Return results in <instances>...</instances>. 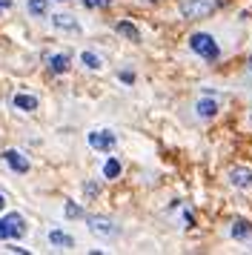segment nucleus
Segmentation results:
<instances>
[{
  "label": "nucleus",
  "mask_w": 252,
  "mask_h": 255,
  "mask_svg": "<svg viewBox=\"0 0 252 255\" xmlns=\"http://www.w3.org/2000/svg\"><path fill=\"white\" fill-rule=\"evenodd\" d=\"M189 49H192L195 55H201L204 60H218L221 58V49H218L215 37L206 35V32H195V35L189 37Z\"/></svg>",
  "instance_id": "f257e3e1"
},
{
  "label": "nucleus",
  "mask_w": 252,
  "mask_h": 255,
  "mask_svg": "<svg viewBox=\"0 0 252 255\" xmlns=\"http://www.w3.org/2000/svg\"><path fill=\"white\" fill-rule=\"evenodd\" d=\"M26 235V221L23 215L11 212V215H3L0 218V241H11V238H23Z\"/></svg>",
  "instance_id": "f03ea898"
},
{
  "label": "nucleus",
  "mask_w": 252,
  "mask_h": 255,
  "mask_svg": "<svg viewBox=\"0 0 252 255\" xmlns=\"http://www.w3.org/2000/svg\"><path fill=\"white\" fill-rule=\"evenodd\" d=\"M221 0H183L181 3V14L183 17H206L218 9Z\"/></svg>",
  "instance_id": "7ed1b4c3"
},
{
  "label": "nucleus",
  "mask_w": 252,
  "mask_h": 255,
  "mask_svg": "<svg viewBox=\"0 0 252 255\" xmlns=\"http://www.w3.org/2000/svg\"><path fill=\"white\" fill-rule=\"evenodd\" d=\"M115 143H118V138H115V132H109V129H95V132H89V146L98 152H109L115 149Z\"/></svg>",
  "instance_id": "20e7f679"
},
{
  "label": "nucleus",
  "mask_w": 252,
  "mask_h": 255,
  "mask_svg": "<svg viewBox=\"0 0 252 255\" xmlns=\"http://www.w3.org/2000/svg\"><path fill=\"white\" fill-rule=\"evenodd\" d=\"M89 221V230L95 232V235H101V238H112V235H118V227H115L109 218H98V215H92Z\"/></svg>",
  "instance_id": "39448f33"
},
{
  "label": "nucleus",
  "mask_w": 252,
  "mask_h": 255,
  "mask_svg": "<svg viewBox=\"0 0 252 255\" xmlns=\"http://www.w3.org/2000/svg\"><path fill=\"white\" fill-rule=\"evenodd\" d=\"M229 184L238 189H252V169L247 166H232L229 169Z\"/></svg>",
  "instance_id": "423d86ee"
},
{
  "label": "nucleus",
  "mask_w": 252,
  "mask_h": 255,
  "mask_svg": "<svg viewBox=\"0 0 252 255\" xmlns=\"http://www.w3.org/2000/svg\"><path fill=\"white\" fill-rule=\"evenodd\" d=\"M3 161L9 163L14 172H29V161H26L17 149H6V152H3Z\"/></svg>",
  "instance_id": "0eeeda50"
},
{
  "label": "nucleus",
  "mask_w": 252,
  "mask_h": 255,
  "mask_svg": "<svg viewBox=\"0 0 252 255\" xmlns=\"http://www.w3.org/2000/svg\"><path fill=\"white\" fill-rule=\"evenodd\" d=\"M195 112H198V118H215L218 115V101L215 98H201V101L195 104Z\"/></svg>",
  "instance_id": "6e6552de"
},
{
  "label": "nucleus",
  "mask_w": 252,
  "mask_h": 255,
  "mask_svg": "<svg viewBox=\"0 0 252 255\" xmlns=\"http://www.w3.org/2000/svg\"><path fill=\"white\" fill-rule=\"evenodd\" d=\"M49 244L52 247H60V250H72L75 247V238L66 235V232H60V230H52L49 232Z\"/></svg>",
  "instance_id": "1a4fd4ad"
},
{
  "label": "nucleus",
  "mask_w": 252,
  "mask_h": 255,
  "mask_svg": "<svg viewBox=\"0 0 252 255\" xmlns=\"http://www.w3.org/2000/svg\"><path fill=\"white\" fill-rule=\"evenodd\" d=\"M232 238L235 241H247V238H252V224L250 221L238 218L235 224H232Z\"/></svg>",
  "instance_id": "9d476101"
},
{
  "label": "nucleus",
  "mask_w": 252,
  "mask_h": 255,
  "mask_svg": "<svg viewBox=\"0 0 252 255\" xmlns=\"http://www.w3.org/2000/svg\"><path fill=\"white\" fill-rule=\"evenodd\" d=\"M52 23H55L57 29H66V32H80L78 20H75L72 14H52Z\"/></svg>",
  "instance_id": "9b49d317"
},
{
  "label": "nucleus",
  "mask_w": 252,
  "mask_h": 255,
  "mask_svg": "<svg viewBox=\"0 0 252 255\" xmlns=\"http://www.w3.org/2000/svg\"><path fill=\"white\" fill-rule=\"evenodd\" d=\"M69 55H52L49 58V69L55 72V75H63V72H69Z\"/></svg>",
  "instance_id": "f8f14e48"
},
{
  "label": "nucleus",
  "mask_w": 252,
  "mask_h": 255,
  "mask_svg": "<svg viewBox=\"0 0 252 255\" xmlns=\"http://www.w3.org/2000/svg\"><path fill=\"white\" fill-rule=\"evenodd\" d=\"M14 106L23 112H34L37 109V98L34 95H14Z\"/></svg>",
  "instance_id": "ddd939ff"
},
{
  "label": "nucleus",
  "mask_w": 252,
  "mask_h": 255,
  "mask_svg": "<svg viewBox=\"0 0 252 255\" xmlns=\"http://www.w3.org/2000/svg\"><path fill=\"white\" fill-rule=\"evenodd\" d=\"M118 35H124L126 40H132V43H137V40H140V32H137L129 20H121V23H118Z\"/></svg>",
  "instance_id": "4468645a"
},
{
  "label": "nucleus",
  "mask_w": 252,
  "mask_h": 255,
  "mask_svg": "<svg viewBox=\"0 0 252 255\" xmlns=\"http://www.w3.org/2000/svg\"><path fill=\"white\" fill-rule=\"evenodd\" d=\"M80 63H83L86 69H92V72H98V69L103 66V60L98 58L95 52H83V55H80Z\"/></svg>",
  "instance_id": "2eb2a0df"
},
{
  "label": "nucleus",
  "mask_w": 252,
  "mask_h": 255,
  "mask_svg": "<svg viewBox=\"0 0 252 255\" xmlns=\"http://www.w3.org/2000/svg\"><path fill=\"white\" fill-rule=\"evenodd\" d=\"M103 175H106V178H118V175H121V163L115 161V158H109V161L103 163Z\"/></svg>",
  "instance_id": "dca6fc26"
},
{
  "label": "nucleus",
  "mask_w": 252,
  "mask_h": 255,
  "mask_svg": "<svg viewBox=\"0 0 252 255\" xmlns=\"http://www.w3.org/2000/svg\"><path fill=\"white\" fill-rule=\"evenodd\" d=\"M46 6H49L46 0H29V12H32L34 17H43V14H46Z\"/></svg>",
  "instance_id": "f3484780"
},
{
  "label": "nucleus",
  "mask_w": 252,
  "mask_h": 255,
  "mask_svg": "<svg viewBox=\"0 0 252 255\" xmlns=\"http://www.w3.org/2000/svg\"><path fill=\"white\" fill-rule=\"evenodd\" d=\"M80 215H83V209H80L78 204H72V201H69V204H66V218H80Z\"/></svg>",
  "instance_id": "a211bd4d"
},
{
  "label": "nucleus",
  "mask_w": 252,
  "mask_h": 255,
  "mask_svg": "<svg viewBox=\"0 0 252 255\" xmlns=\"http://www.w3.org/2000/svg\"><path fill=\"white\" fill-rule=\"evenodd\" d=\"M106 3H109V0H83L86 9H98V6H106Z\"/></svg>",
  "instance_id": "6ab92c4d"
},
{
  "label": "nucleus",
  "mask_w": 252,
  "mask_h": 255,
  "mask_svg": "<svg viewBox=\"0 0 252 255\" xmlns=\"http://www.w3.org/2000/svg\"><path fill=\"white\" fill-rule=\"evenodd\" d=\"M121 81H124V83H132V81H135V75H132V72H121Z\"/></svg>",
  "instance_id": "aec40b11"
},
{
  "label": "nucleus",
  "mask_w": 252,
  "mask_h": 255,
  "mask_svg": "<svg viewBox=\"0 0 252 255\" xmlns=\"http://www.w3.org/2000/svg\"><path fill=\"white\" fill-rule=\"evenodd\" d=\"M9 6H11V0H0V12H6Z\"/></svg>",
  "instance_id": "412c9836"
},
{
  "label": "nucleus",
  "mask_w": 252,
  "mask_h": 255,
  "mask_svg": "<svg viewBox=\"0 0 252 255\" xmlns=\"http://www.w3.org/2000/svg\"><path fill=\"white\" fill-rule=\"evenodd\" d=\"M3 207H6V198L0 195V209H3Z\"/></svg>",
  "instance_id": "4be33fe9"
},
{
  "label": "nucleus",
  "mask_w": 252,
  "mask_h": 255,
  "mask_svg": "<svg viewBox=\"0 0 252 255\" xmlns=\"http://www.w3.org/2000/svg\"><path fill=\"white\" fill-rule=\"evenodd\" d=\"M143 3H155V0H143Z\"/></svg>",
  "instance_id": "5701e85b"
},
{
  "label": "nucleus",
  "mask_w": 252,
  "mask_h": 255,
  "mask_svg": "<svg viewBox=\"0 0 252 255\" xmlns=\"http://www.w3.org/2000/svg\"><path fill=\"white\" fill-rule=\"evenodd\" d=\"M250 69H252V58H250Z\"/></svg>",
  "instance_id": "b1692460"
}]
</instances>
